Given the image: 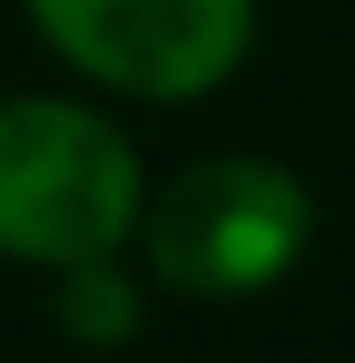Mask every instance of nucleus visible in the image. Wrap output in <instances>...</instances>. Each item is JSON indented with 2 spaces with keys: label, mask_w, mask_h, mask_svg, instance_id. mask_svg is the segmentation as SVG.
I'll use <instances>...</instances> for the list:
<instances>
[{
  "label": "nucleus",
  "mask_w": 355,
  "mask_h": 363,
  "mask_svg": "<svg viewBox=\"0 0 355 363\" xmlns=\"http://www.w3.org/2000/svg\"><path fill=\"white\" fill-rule=\"evenodd\" d=\"M140 224V155L77 101H0V255L85 263Z\"/></svg>",
  "instance_id": "f257e3e1"
},
{
  "label": "nucleus",
  "mask_w": 355,
  "mask_h": 363,
  "mask_svg": "<svg viewBox=\"0 0 355 363\" xmlns=\"http://www.w3.org/2000/svg\"><path fill=\"white\" fill-rule=\"evenodd\" d=\"M309 194L301 178L255 155H216L162 186L147 209V263L154 279L193 301H240L286 279L309 247Z\"/></svg>",
  "instance_id": "f03ea898"
},
{
  "label": "nucleus",
  "mask_w": 355,
  "mask_h": 363,
  "mask_svg": "<svg viewBox=\"0 0 355 363\" xmlns=\"http://www.w3.org/2000/svg\"><path fill=\"white\" fill-rule=\"evenodd\" d=\"M31 23L70 70L140 101H193L240 70L255 0H31Z\"/></svg>",
  "instance_id": "7ed1b4c3"
},
{
  "label": "nucleus",
  "mask_w": 355,
  "mask_h": 363,
  "mask_svg": "<svg viewBox=\"0 0 355 363\" xmlns=\"http://www.w3.org/2000/svg\"><path fill=\"white\" fill-rule=\"evenodd\" d=\"M55 317H62V333H70V340H85V348H116V340H132V333H140V286H132L108 255L62 263Z\"/></svg>",
  "instance_id": "20e7f679"
}]
</instances>
